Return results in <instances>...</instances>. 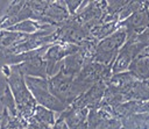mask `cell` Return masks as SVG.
Instances as JSON below:
<instances>
[{
    "instance_id": "obj_7",
    "label": "cell",
    "mask_w": 149,
    "mask_h": 129,
    "mask_svg": "<svg viewBox=\"0 0 149 129\" xmlns=\"http://www.w3.org/2000/svg\"><path fill=\"white\" fill-rule=\"evenodd\" d=\"M87 108H73L69 106L63 113L59 114L69 129H87Z\"/></svg>"
},
{
    "instance_id": "obj_14",
    "label": "cell",
    "mask_w": 149,
    "mask_h": 129,
    "mask_svg": "<svg viewBox=\"0 0 149 129\" xmlns=\"http://www.w3.org/2000/svg\"><path fill=\"white\" fill-rule=\"evenodd\" d=\"M28 129H52V127L45 126L43 123H40L36 120H34V119L30 117L28 120Z\"/></svg>"
},
{
    "instance_id": "obj_16",
    "label": "cell",
    "mask_w": 149,
    "mask_h": 129,
    "mask_svg": "<svg viewBox=\"0 0 149 129\" xmlns=\"http://www.w3.org/2000/svg\"><path fill=\"white\" fill-rule=\"evenodd\" d=\"M52 129H69V128H68V126H66L65 121H64L62 117H59V116H58V119L56 120V122H55V124H54Z\"/></svg>"
},
{
    "instance_id": "obj_10",
    "label": "cell",
    "mask_w": 149,
    "mask_h": 129,
    "mask_svg": "<svg viewBox=\"0 0 149 129\" xmlns=\"http://www.w3.org/2000/svg\"><path fill=\"white\" fill-rule=\"evenodd\" d=\"M121 129H149V113H136L120 120Z\"/></svg>"
},
{
    "instance_id": "obj_12",
    "label": "cell",
    "mask_w": 149,
    "mask_h": 129,
    "mask_svg": "<svg viewBox=\"0 0 149 129\" xmlns=\"http://www.w3.org/2000/svg\"><path fill=\"white\" fill-rule=\"evenodd\" d=\"M0 102L3 106V109L7 110V113L10 116H19L17 109H16V105H15V100H14L13 94H12V92H10V89H9L7 84L5 86L2 95L0 96Z\"/></svg>"
},
{
    "instance_id": "obj_9",
    "label": "cell",
    "mask_w": 149,
    "mask_h": 129,
    "mask_svg": "<svg viewBox=\"0 0 149 129\" xmlns=\"http://www.w3.org/2000/svg\"><path fill=\"white\" fill-rule=\"evenodd\" d=\"M128 71L140 81L149 80V56L140 53L129 65Z\"/></svg>"
},
{
    "instance_id": "obj_1",
    "label": "cell",
    "mask_w": 149,
    "mask_h": 129,
    "mask_svg": "<svg viewBox=\"0 0 149 129\" xmlns=\"http://www.w3.org/2000/svg\"><path fill=\"white\" fill-rule=\"evenodd\" d=\"M0 73L3 74L6 79V84L8 85L13 98L15 100L16 109L19 116L24 120H29L37 106L34 96L31 95L26 80L24 76L19 69V65H6L0 69Z\"/></svg>"
},
{
    "instance_id": "obj_17",
    "label": "cell",
    "mask_w": 149,
    "mask_h": 129,
    "mask_svg": "<svg viewBox=\"0 0 149 129\" xmlns=\"http://www.w3.org/2000/svg\"><path fill=\"white\" fill-rule=\"evenodd\" d=\"M106 129H121V121L120 120H116L112 126H109Z\"/></svg>"
},
{
    "instance_id": "obj_13",
    "label": "cell",
    "mask_w": 149,
    "mask_h": 129,
    "mask_svg": "<svg viewBox=\"0 0 149 129\" xmlns=\"http://www.w3.org/2000/svg\"><path fill=\"white\" fill-rule=\"evenodd\" d=\"M81 5H83V1H77V0H69V1H65V6H66V9H68L70 16L76 15V13L79 10V8H80Z\"/></svg>"
},
{
    "instance_id": "obj_11",
    "label": "cell",
    "mask_w": 149,
    "mask_h": 129,
    "mask_svg": "<svg viewBox=\"0 0 149 129\" xmlns=\"http://www.w3.org/2000/svg\"><path fill=\"white\" fill-rule=\"evenodd\" d=\"M31 119L36 120L40 123H43L45 126H49V127H54V124L56 122L55 112H52V110H50V109H48L45 107H42L40 105L36 106L35 112H34Z\"/></svg>"
},
{
    "instance_id": "obj_18",
    "label": "cell",
    "mask_w": 149,
    "mask_h": 129,
    "mask_svg": "<svg viewBox=\"0 0 149 129\" xmlns=\"http://www.w3.org/2000/svg\"><path fill=\"white\" fill-rule=\"evenodd\" d=\"M1 50H2V49H1V46H0V55H1Z\"/></svg>"
},
{
    "instance_id": "obj_6",
    "label": "cell",
    "mask_w": 149,
    "mask_h": 129,
    "mask_svg": "<svg viewBox=\"0 0 149 129\" xmlns=\"http://www.w3.org/2000/svg\"><path fill=\"white\" fill-rule=\"evenodd\" d=\"M118 27H122L126 29L127 38L142 34L149 27V9L147 7V3L144 2L140 9H137L123 21H120Z\"/></svg>"
},
{
    "instance_id": "obj_15",
    "label": "cell",
    "mask_w": 149,
    "mask_h": 129,
    "mask_svg": "<svg viewBox=\"0 0 149 129\" xmlns=\"http://www.w3.org/2000/svg\"><path fill=\"white\" fill-rule=\"evenodd\" d=\"M9 5H10V1H0V23L3 19V16L6 15V12L9 7Z\"/></svg>"
},
{
    "instance_id": "obj_5",
    "label": "cell",
    "mask_w": 149,
    "mask_h": 129,
    "mask_svg": "<svg viewBox=\"0 0 149 129\" xmlns=\"http://www.w3.org/2000/svg\"><path fill=\"white\" fill-rule=\"evenodd\" d=\"M144 48H146V45L137 42L135 36L127 38L126 43L119 50V52L115 57V60L112 65V74L128 71V67L132 64V62L141 53V51Z\"/></svg>"
},
{
    "instance_id": "obj_4",
    "label": "cell",
    "mask_w": 149,
    "mask_h": 129,
    "mask_svg": "<svg viewBox=\"0 0 149 129\" xmlns=\"http://www.w3.org/2000/svg\"><path fill=\"white\" fill-rule=\"evenodd\" d=\"M26 84L34 96L37 105L45 107L52 112L63 113L68 107L62 103L56 96H54L49 89L48 79L44 78H35V77H24Z\"/></svg>"
},
{
    "instance_id": "obj_3",
    "label": "cell",
    "mask_w": 149,
    "mask_h": 129,
    "mask_svg": "<svg viewBox=\"0 0 149 129\" xmlns=\"http://www.w3.org/2000/svg\"><path fill=\"white\" fill-rule=\"evenodd\" d=\"M74 77L63 71H58L48 78V85L51 94L56 96L62 103L69 107L83 93L73 81Z\"/></svg>"
},
{
    "instance_id": "obj_8",
    "label": "cell",
    "mask_w": 149,
    "mask_h": 129,
    "mask_svg": "<svg viewBox=\"0 0 149 129\" xmlns=\"http://www.w3.org/2000/svg\"><path fill=\"white\" fill-rule=\"evenodd\" d=\"M20 71L24 77H35L48 79L47 63L43 56H35L21 64H17Z\"/></svg>"
},
{
    "instance_id": "obj_2",
    "label": "cell",
    "mask_w": 149,
    "mask_h": 129,
    "mask_svg": "<svg viewBox=\"0 0 149 129\" xmlns=\"http://www.w3.org/2000/svg\"><path fill=\"white\" fill-rule=\"evenodd\" d=\"M127 41V31L125 28L119 27L113 34L98 42L93 62L105 66H112L119 50Z\"/></svg>"
}]
</instances>
